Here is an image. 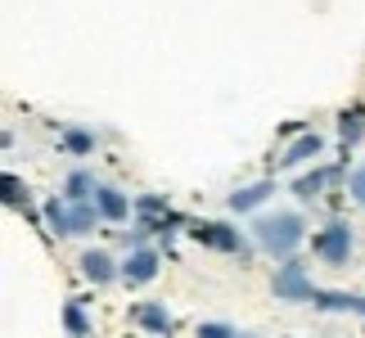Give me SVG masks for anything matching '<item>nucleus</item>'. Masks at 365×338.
<instances>
[{"label":"nucleus","mask_w":365,"mask_h":338,"mask_svg":"<svg viewBox=\"0 0 365 338\" xmlns=\"http://www.w3.org/2000/svg\"><path fill=\"white\" fill-rule=\"evenodd\" d=\"M339 176H343L339 167H316V172H307V176L293 180V199H298V203H316L320 190H325L329 180H339Z\"/></svg>","instance_id":"obj_11"},{"label":"nucleus","mask_w":365,"mask_h":338,"mask_svg":"<svg viewBox=\"0 0 365 338\" xmlns=\"http://www.w3.org/2000/svg\"><path fill=\"white\" fill-rule=\"evenodd\" d=\"M361 140H365V104H347L339 113V149H343V158L361 145Z\"/></svg>","instance_id":"obj_9"},{"label":"nucleus","mask_w":365,"mask_h":338,"mask_svg":"<svg viewBox=\"0 0 365 338\" xmlns=\"http://www.w3.org/2000/svg\"><path fill=\"white\" fill-rule=\"evenodd\" d=\"M91 203L100 208V217H104L108 225H118V221H126V217L135 212V203L126 199L122 190H113V185H100V190H95V199H91Z\"/></svg>","instance_id":"obj_10"},{"label":"nucleus","mask_w":365,"mask_h":338,"mask_svg":"<svg viewBox=\"0 0 365 338\" xmlns=\"http://www.w3.org/2000/svg\"><path fill=\"white\" fill-rule=\"evenodd\" d=\"M59 145H63V153H73V158H86V153H95V135L81 131V126H63Z\"/></svg>","instance_id":"obj_16"},{"label":"nucleus","mask_w":365,"mask_h":338,"mask_svg":"<svg viewBox=\"0 0 365 338\" xmlns=\"http://www.w3.org/2000/svg\"><path fill=\"white\" fill-rule=\"evenodd\" d=\"M63 329L73 338H91V320H86V312H81V298L63 302Z\"/></svg>","instance_id":"obj_17"},{"label":"nucleus","mask_w":365,"mask_h":338,"mask_svg":"<svg viewBox=\"0 0 365 338\" xmlns=\"http://www.w3.org/2000/svg\"><path fill=\"white\" fill-rule=\"evenodd\" d=\"M347 194H352V199L365 208V163H361V167H352V176H347Z\"/></svg>","instance_id":"obj_22"},{"label":"nucleus","mask_w":365,"mask_h":338,"mask_svg":"<svg viewBox=\"0 0 365 338\" xmlns=\"http://www.w3.org/2000/svg\"><path fill=\"white\" fill-rule=\"evenodd\" d=\"M41 217H46V230H50V235H59V239L73 235V203L59 199V194H54V199H46Z\"/></svg>","instance_id":"obj_14"},{"label":"nucleus","mask_w":365,"mask_h":338,"mask_svg":"<svg viewBox=\"0 0 365 338\" xmlns=\"http://www.w3.org/2000/svg\"><path fill=\"white\" fill-rule=\"evenodd\" d=\"M312 307H316V312H329V316H339V312L365 316V293H343V289H316Z\"/></svg>","instance_id":"obj_8"},{"label":"nucleus","mask_w":365,"mask_h":338,"mask_svg":"<svg viewBox=\"0 0 365 338\" xmlns=\"http://www.w3.org/2000/svg\"><path fill=\"white\" fill-rule=\"evenodd\" d=\"M163 212H172V203L163 194H140L135 199V217H163Z\"/></svg>","instance_id":"obj_20"},{"label":"nucleus","mask_w":365,"mask_h":338,"mask_svg":"<svg viewBox=\"0 0 365 338\" xmlns=\"http://www.w3.org/2000/svg\"><path fill=\"white\" fill-rule=\"evenodd\" d=\"M95 190H100V180H95L91 172H73V176L63 180V199L68 203H91Z\"/></svg>","instance_id":"obj_15"},{"label":"nucleus","mask_w":365,"mask_h":338,"mask_svg":"<svg viewBox=\"0 0 365 338\" xmlns=\"http://www.w3.org/2000/svg\"><path fill=\"white\" fill-rule=\"evenodd\" d=\"M194 338H240V329H230L226 320H203V325H199V334H194Z\"/></svg>","instance_id":"obj_21"},{"label":"nucleus","mask_w":365,"mask_h":338,"mask_svg":"<svg viewBox=\"0 0 365 338\" xmlns=\"http://www.w3.org/2000/svg\"><path fill=\"white\" fill-rule=\"evenodd\" d=\"M158 266H163V257L153 248H131L126 262H122V280L126 285H149V280L158 275Z\"/></svg>","instance_id":"obj_6"},{"label":"nucleus","mask_w":365,"mask_h":338,"mask_svg":"<svg viewBox=\"0 0 365 338\" xmlns=\"http://www.w3.org/2000/svg\"><path fill=\"white\" fill-rule=\"evenodd\" d=\"M190 239H194V244H203V248L230 252V257H240V262L252 257V248H248L244 230H235L230 221H190Z\"/></svg>","instance_id":"obj_2"},{"label":"nucleus","mask_w":365,"mask_h":338,"mask_svg":"<svg viewBox=\"0 0 365 338\" xmlns=\"http://www.w3.org/2000/svg\"><path fill=\"white\" fill-rule=\"evenodd\" d=\"M252 230V244H257L262 252H271V257L289 262L293 252H298V244L307 239V221L298 212H266L248 225Z\"/></svg>","instance_id":"obj_1"},{"label":"nucleus","mask_w":365,"mask_h":338,"mask_svg":"<svg viewBox=\"0 0 365 338\" xmlns=\"http://www.w3.org/2000/svg\"><path fill=\"white\" fill-rule=\"evenodd\" d=\"M325 149V140H320L316 131H302V135H293L289 140V149L279 153V167H302L307 158H316V153Z\"/></svg>","instance_id":"obj_12"},{"label":"nucleus","mask_w":365,"mask_h":338,"mask_svg":"<svg viewBox=\"0 0 365 338\" xmlns=\"http://www.w3.org/2000/svg\"><path fill=\"white\" fill-rule=\"evenodd\" d=\"M126 316H131V325H140L153 338H172L176 334V316L167 312L163 302H131V307H126Z\"/></svg>","instance_id":"obj_5"},{"label":"nucleus","mask_w":365,"mask_h":338,"mask_svg":"<svg viewBox=\"0 0 365 338\" xmlns=\"http://www.w3.org/2000/svg\"><path fill=\"white\" fill-rule=\"evenodd\" d=\"M77 266H81V275H86L95 289H100V285H113V280L122 275V266H118L113 257H108L104 248H86V252H81V262H77Z\"/></svg>","instance_id":"obj_7"},{"label":"nucleus","mask_w":365,"mask_h":338,"mask_svg":"<svg viewBox=\"0 0 365 338\" xmlns=\"http://www.w3.org/2000/svg\"><path fill=\"white\" fill-rule=\"evenodd\" d=\"M271 194H275V180H257V185H240V190H235L230 199H226V208H230V212H252V208H262L266 199H271Z\"/></svg>","instance_id":"obj_13"},{"label":"nucleus","mask_w":365,"mask_h":338,"mask_svg":"<svg viewBox=\"0 0 365 338\" xmlns=\"http://www.w3.org/2000/svg\"><path fill=\"white\" fill-rule=\"evenodd\" d=\"M0 185H5V208H23V212L32 208V199H27V185H23L14 172H5V180H0Z\"/></svg>","instance_id":"obj_18"},{"label":"nucleus","mask_w":365,"mask_h":338,"mask_svg":"<svg viewBox=\"0 0 365 338\" xmlns=\"http://www.w3.org/2000/svg\"><path fill=\"white\" fill-rule=\"evenodd\" d=\"M352 248H356V235H352L347 221H329L325 230L312 235V252L325 266H347V262H352Z\"/></svg>","instance_id":"obj_3"},{"label":"nucleus","mask_w":365,"mask_h":338,"mask_svg":"<svg viewBox=\"0 0 365 338\" xmlns=\"http://www.w3.org/2000/svg\"><path fill=\"white\" fill-rule=\"evenodd\" d=\"M240 338H252V334H240Z\"/></svg>","instance_id":"obj_23"},{"label":"nucleus","mask_w":365,"mask_h":338,"mask_svg":"<svg viewBox=\"0 0 365 338\" xmlns=\"http://www.w3.org/2000/svg\"><path fill=\"white\" fill-rule=\"evenodd\" d=\"M95 221H104L95 203H73V235H91Z\"/></svg>","instance_id":"obj_19"},{"label":"nucleus","mask_w":365,"mask_h":338,"mask_svg":"<svg viewBox=\"0 0 365 338\" xmlns=\"http://www.w3.org/2000/svg\"><path fill=\"white\" fill-rule=\"evenodd\" d=\"M271 293H275L279 302H312L316 298V285H312V275H307V266L298 257H289L284 266H275Z\"/></svg>","instance_id":"obj_4"}]
</instances>
